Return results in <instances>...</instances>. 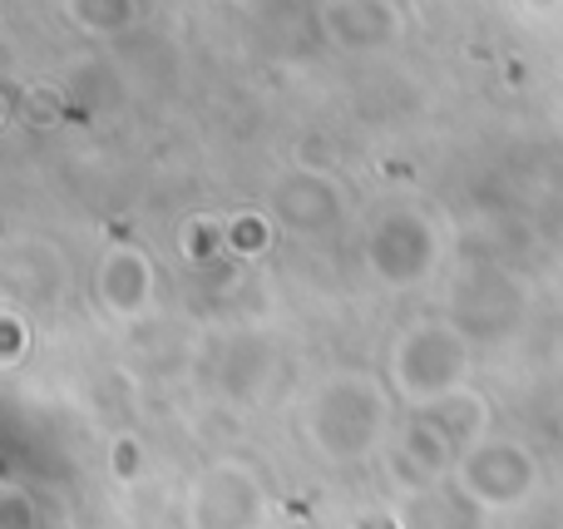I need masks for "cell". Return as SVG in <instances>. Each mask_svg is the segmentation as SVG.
I'll use <instances>...</instances> for the list:
<instances>
[{
	"label": "cell",
	"mask_w": 563,
	"mask_h": 529,
	"mask_svg": "<svg viewBox=\"0 0 563 529\" xmlns=\"http://www.w3.org/2000/svg\"><path fill=\"white\" fill-rule=\"evenodd\" d=\"M95 287H99V302H104L109 317L134 322V317H144L148 307H154V287H158L154 283V263H148L144 247L114 243L104 253V263H99Z\"/></svg>",
	"instance_id": "cell-4"
},
{
	"label": "cell",
	"mask_w": 563,
	"mask_h": 529,
	"mask_svg": "<svg viewBox=\"0 0 563 529\" xmlns=\"http://www.w3.org/2000/svg\"><path fill=\"white\" fill-rule=\"evenodd\" d=\"M390 431H396V416H390L386 392L371 376L336 372L307 401V441L317 445V455H327L336 465L380 451L390 441Z\"/></svg>",
	"instance_id": "cell-1"
},
{
	"label": "cell",
	"mask_w": 563,
	"mask_h": 529,
	"mask_svg": "<svg viewBox=\"0 0 563 529\" xmlns=\"http://www.w3.org/2000/svg\"><path fill=\"white\" fill-rule=\"evenodd\" d=\"M470 342L450 322H416L390 342V382L410 406H445L465 392Z\"/></svg>",
	"instance_id": "cell-2"
},
{
	"label": "cell",
	"mask_w": 563,
	"mask_h": 529,
	"mask_svg": "<svg viewBox=\"0 0 563 529\" xmlns=\"http://www.w3.org/2000/svg\"><path fill=\"white\" fill-rule=\"evenodd\" d=\"M455 481H460V491L475 505H485V510H515V505H525L529 495H534L539 465L519 441L479 436V441H470L465 451H460Z\"/></svg>",
	"instance_id": "cell-3"
}]
</instances>
